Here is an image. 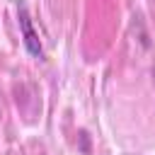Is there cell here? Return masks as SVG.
Masks as SVG:
<instances>
[{
    "mask_svg": "<svg viewBox=\"0 0 155 155\" xmlns=\"http://www.w3.org/2000/svg\"><path fill=\"white\" fill-rule=\"evenodd\" d=\"M19 27H22V34H24V44H27L29 53L41 58V44H39V34L31 29V19H29V15H27V10H24V7L19 10Z\"/></svg>",
    "mask_w": 155,
    "mask_h": 155,
    "instance_id": "6da1fadb",
    "label": "cell"
}]
</instances>
